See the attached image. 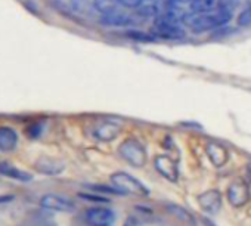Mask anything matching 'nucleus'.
I'll return each mask as SVG.
<instances>
[{"label":"nucleus","instance_id":"obj_1","mask_svg":"<svg viewBox=\"0 0 251 226\" xmlns=\"http://www.w3.org/2000/svg\"><path fill=\"white\" fill-rule=\"evenodd\" d=\"M232 20V11L227 6H220L219 9L208 14H191L185 17L186 24L195 33H204L223 27Z\"/></svg>","mask_w":251,"mask_h":226},{"label":"nucleus","instance_id":"obj_2","mask_svg":"<svg viewBox=\"0 0 251 226\" xmlns=\"http://www.w3.org/2000/svg\"><path fill=\"white\" fill-rule=\"evenodd\" d=\"M111 182L115 188H118L124 195L132 194V195H141V197H147L150 194L148 188L138 180L136 177H133L132 175L126 173V172H117L111 176Z\"/></svg>","mask_w":251,"mask_h":226},{"label":"nucleus","instance_id":"obj_3","mask_svg":"<svg viewBox=\"0 0 251 226\" xmlns=\"http://www.w3.org/2000/svg\"><path fill=\"white\" fill-rule=\"evenodd\" d=\"M118 152L135 167H142L147 163V151L138 139H126L118 147Z\"/></svg>","mask_w":251,"mask_h":226},{"label":"nucleus","instance_id":"obj_4","mask_svg":"<svg viewBox=\"0 0 251 226\" xmlns=\"http://www.w3.org/2000/svg\"><path fill=\"white\" fill-rule=\"evenodd\" d=\"M40 207L49 211H58V213H73L75 210V202L62 195V194H55V192H49L45 194L40 198Z\"/></svg>","mask_w":251,"mask_h":226},{"label":"nucleus","instance_id":"obj_5","mask_svg":"<svg viewBox=\"0 0 251 226\" xmlns=\"http://www.w3.org/2000/svg\"><path fill=\"white\" fill-rule=\"evenodd\" d=\"M154 34L164 39H179L183 37V30L175 17H166L154 23Z\"/></svg>","mask_w":251,"mask_h":226},{"label":"nucleus","instance_id":"obj_6","mask_svg":"<svg viewBox=\"0 0 251 226\" xmlns=\"http://www.w3.org/2000/svg\"><path fill=\"white\" fill-rule=\"evenodd\" d=\"M84 220L90 226H111L115 222V213L108 207H92L86 210Z\"/></svg>","mask_w":251,"mask_h":226},{"label":"nucleus","instance_id":"obj_7","mask_svg":"<svg viewBox=\"0 0 251 226\" xmlns=\"http://www.w3.org/2000/svg\"><path fill=\"white\" fill-rule=\"evenodd\" d=\"M250 200V186L242 179L233 180L227 188V201L233 207H242Z\"/></svg>","mask_w":251,"mask_h":226},{"label":"nucleus","instance_id":"obj_8","mask_svg":"<svg viewBox=\"0 0 251 226\" xmlns=\"http://www.w3.org/2000/svg\"><path fill=\"white\" fill-rule=\"evenodd\" d=\"M154 167L163 177H166L170 182H176L179 177V169L176 161L167 155H157L154 158Z\"/></svg>","mask_w":251,"mask_h":226},{"label":"nucleus","instance_id":"obj_9","mask_svg":"<svg viewBox=\"0 0 251 226\" xmlns=\"http://www.w3.org/2000/svg\"><path fill=\"white\" fill-rule=\"evenodd\" d=\"M34 169L39 173H43L48 176H56V175L64 172L65 163L58 160V158H53V157H40L34 163Z\"/></svg>","mask_w":251,"mask_h":226},{"label":"nucleus","instance_id":"obj_10","mask_svg":"<svg viewBox=\"0 0 251 226\" xmlns=\"http://www.w3.org/2000/svg\"><path fill=\"white\" fill-rule=\"evenodd\" d=\"M198 204L204 211L210 214H216L222 208V194L216 189L205 191L198 197Z\"/></svg>","mask_w":251,"mask_h":226},{"label":"nucleus","instance_id":"obj_11","mask_svg":"<svg viewBox=\"0 0 251 226\" xmlns=\"http://www.w3.org/2000/svg\"><path fill=\"white\" fill-rule=\"evenodd\" d=\"M120 132H121V126L117 122L108 120L95 129V136H96V139H99L102 142H109V141H114L120 135Z\"/></svg>","mask_w":251,"mask_h":226},{"label":"nucleus","instance_id":"obj_12","mask_svg":"<svg viewBox=\"0 0 251 226\" xmlns=\"http://www.w3.org/2000/svg\"><path fill=\"white\" fill-rule=\"evenodd\" d=\"M205 154L210 158V161L216 166V167H222L227 163V150L225 147H222L220 144L216 142H210L205 147Z\"/></svg>","mask_w":251,"mask_h":226},{"label":"nucleus","instance_id":"obj_13","mask_svg":"<svg viewBox=\"0 0 251 226\" xmlns=\"http://www.w3.org/2000/svg\"><path fill=\"white\" fill-rule=\"evenodd\" d=\"M18 145V133L9 126H0V151H14Z\"/></svg>","mask_w":251,"mask_h":226},{"label":"nucleus","instance_id":"obj_14","mask_svg":"<svg viewBox=\"0 0 251 226\" xmlns=\"http://www.w3.org/2000/svg\"><path fill=\"white\" fill-rule=\"evenodd\" d=\"M0 175L6 176V177H11V179H15V180H20V182H30L33 179V175H30L28 172L21 170V169L12 166L8 161L0 163Z\"/></svg>","mask_w":251,"mask_h":226},{"label":"nucleus","instance_id":"obj_15","mask_svg":"<svg viewBox=\"0 0 251 226\" xmlns=\"http://www.w3.org/2000/svg\"><path fill=\"white\" fill-rule=\"evenodd\" d=\"M166 208H167V211H169L170 214H173V216H175L176 219H179L180 222H183V223H186V225H192V226L197 225V220H195L194 214H192L189 210L183 208L182 205L169 202V204H166Z\"/></svg>","mask_w":251,"mask_h":226},{"label":"nucleus","instance_id":"obj_16","mask_svg":"<svg viewBox=\"0 0 251 226\" xmlns=\"http://www.w3.org/2000/svg\"><path fill=\"white\" fill-rule=\"evenodd\" d=\"M220 6V0H194L191 5V14H208Z\"/></svg>","mask_w":251,"mask_h":226},{"label":"nucleus","instance_id":"obj_17","mask_svg":"<svg viewBox=\"0 0 251 226\" xmlns=\"http://www.w3.org/2000/svg\"><path fill=\"white\" fill-rule=\"evenodd\" d=\"M100 24L103 25H109V27H124V25H129L132 24V20L120 12H114L111 15H105L100 18Z\"/></svg>","mask_w":251,"mask_h":226},{"label":"nucleus","instance_id":"obj_18","mask_svg":"<svg viewBox=\"0 0 251 226\" xmlns=\"http://www.w3.org/2000/svg\"><path fill=\"white\" fill-rule=\"evenodd\" d=\"M93 8L102 15H111L118 12V2L117 0H93Z\"/></svg>","mask_w":251,"mask_h":226},{"label":"nucleus","instance_id":"obj_19","mask_svg":"<svg viewBox=\"0 0 251 226\" xmlns=\"http://www.w3.org/2000/svg\"><path fill=\"white\" fill-rule=\"evenodd\" d=\"M89 188L95 192H99V195H124L118 188L115 186H108V185H89Z\"/></svg>","mask_w":251,"mask_h":226},{"label":"nucleus","instance_id":"obj_20","mask_svg":"<svg viewBox=\"0 0 251 226\" xmlns=\"http://www.w3.org/2000/svg\"><path fill=\"white\" fill-rule=\"evenodd\" d=\"M236 24L239 27H250L251 25V6H248L239 12L238 18H236Z\"/></svg>","mask_w":251,"mask_h":226},{"label":"nucleus","instance_id":"obj_21","mask_svg":"<svg viewBox=\"0 0 251 226\" xmlns=\"http://www.w3.org/2000/svg\"><path fill=\"white\" fill-rule=\"evenodd\" d=\"M78 197H81L86 201H92V202H98V204H106L111 200L106 198L105 195H98V194H89V192H80Z\"/></svg>","mask_w":251,"mask_h":226},{"label":"nucleus","instance_id":"obj_22","mask_svg":"<svg viewBox=\"0 0 251 226\" xmlns=\"http://www.w3.org/2000/svg\"><path fill=\"white\" fill-rule=\"evenodd\" d=\"M123 226H145V223H144L142 217H139L136 214H130V216L126 217Z\"/></svg>","mask_w":251,"mask_h":226},{"label":"nucleus","instance_id":"obj_23","mask_svg":"<svg viewBox=\"0 0 251 226\" xmlns=\"http://www.w3.org/2000/svg\"><path fill=\"white\" fill-rule=\"evenodd\" d=\"M118 5L124 6V8H130V9H136V8H141L144 0H117Z\"/></svg>","mask_w":251,"mask_h":226},{"label":"nucleus","instance_id":"obj_24","mask_svg":"<svg viewBox=\"0 0 251 226\" xmlns=\"http://www.w3.org/2000/svg\"><path fill=\"white\" fill-rule=\"evenodd\" d=\"M167 2H169L170 6H173L176 9L179 6H186V5H189V8H191V5L194 3V0H167Z\"/></svg>","mask_w":251,"mask_h":226},{"label":"nucleus","instance_id":"obj_25","mask_svg":"<svg viewBox=\"0 0 251 226\" xmlns=\"http://www.w3.org/2000/svg\"><path fill=\"white\" fill-rule=\"evenodd\" d=\"M247 176H248V179H250V182H251V163H250L248 167H247Z\"/></svg>","mask_w":251,"mask_h":226}]
</instances>
